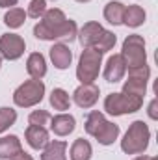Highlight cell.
<instances>
[{"instance_id":"1","label":"cell","mask_w":158,"mask_h":160,"mask_svg":"<svg viewBox=\"0 0 158 160\" xmlns=\"http://www.w3.org/2000/svg\"><path fill=\"white\" fill-rule=\"evenodd\" d=\"M77 22L67 19L65 13L58 8L45 11L41 21L34 26V36L41 41H71L77 38Z\"/></svg>"},{"instance_id":"2","label":"cell","mask_w":158,"mask_h":160,"mask_svg":"<svg viewBox=\"0 0 158 160\" xmlns=\"http://www.w3.org/2000/svg\"><path fill=\"white\" fill-rule=\"evenodd\" d=\"M151 130L145 121H134L121 140V149L126 155H141L149 147Z\"/></svg>"},{"instance_id":"3","label":"cell","mask_w":158,"mask_h":160,"mask_svg":"<svg viewBox=\"0 0 158 160\" xmlns=\"http://www.w3.org/2000/svg\"><path fill=\"white\" fill-rule=\"evenodd\" d=\"M143 106V97L130 95V93H110L104 99V110L110 116H125L134 114Z\"/></svg>"},{"instance_id":"4","label":"cell","mask_w":158,"mask_h":160,"mask_svg":"<svg viewBox=\"0 0 158 160\" xmlns=\"http://www.w3.org/2000/svg\"><path fill=\"white\" fill-rule=\"evenodd\" d=\"M45 97V84L43 80H26L13 91V102L19 108H32L39 104Z\"/></svg>"},{"instance_id":"5","label":"cell","mask_w":158,"mask_h":160,"mask_svg":"<svg viewBox=\"0 0 158 160\" xmlns=\"http://www.w3.org/2000/svg\"><path fill=\"white\" fill-rule=\"evenodd\" d=\"M101 65H102V54L93 48H84L77 65V78L82 84H93L101 73Z\"/></svg>"},{"instance_id":"6","label":"cell","mask_w":158,"mask_h":160,"mask_svg":"<svg viewBox=\"0 0 158 160\" xmlns=\"http://www.w3.org/2000/svg\"><path fill=\"white\" fill-rule=\"evenodd\" d=\"M121 58L126 65V69H134V67H141L147 63V52H145V39L138 34L128 36L123 41V50H121Z\"/></svg>"},{"instance_id":"7","label":"cell","mask_w":158,"mask_h":160,"mask_svg":"<svg viewBox=\"0 0 158 160\" xmlns=\"http://www.w3.org/2000/svg\"><path fill=\"white\" fill-rule=\"evenodd\" d=\"M128 71V78L123 84V93H130V95H138V97H145L147 91V82L151 77V69L149 65H141V67H134V69H126Z\"/></svg>"},{"instance_id":"8","label":"cell","mask_w":158,"mask_h":160,"mask_svg":"<svg viewBox=\"0 0 158 160\" xmlns=\"http://www.w3.org/2000/svg\"><path fill=\"white\" fill-rule=\"evenodd\" d=\"M24 50H26V43L19 34H4L0 38V56L2 58L15 62L24 54Z\"/></svg>"},{"instance_id":"9","label":"cell","mask_w":158,"mask_h":160,"mask_svg":"<svg viewBox=\"0 0 158 160\" xmlns=\"http://www.w3.org/2000/svg\"><path fill=\"white\" fill-rule=\"evenodd\" d=\"M99 95H101L99 86H95V84H80L75 89V93H73V101L77 102V106L87 110V108L97 104Z\"/></svg>"},{"instance_id":"10","label":"cell","mask_w":158,"mask_h":160,"mask_svg":"<svg viewBox=\"0 0 158 160\" xmlns=\"http://www.w3.org/2000/svg\"><path fill=\"white\" fill-rule=\"evenodd\" d=\"M102 34H104L102 24L91 21V22H86V24L80 28V32L77 36H78V41L84 48H93V47L99 43V39H101Z\"/></svg>"},{"instance_id":"11","label":"cell","mask_w":158,"mask_h":160,"mask_svg":"<svg viewBox=\"0 0 158 160\" xmlns=\"http://www.w3.org/2000/svg\"><path fill=\"white\" fill-rule=\"evenodd\" d=\"M125 73H126V65H125L121 54L110 56L108 62H106V65H104V78H106V82L116 84L119 80H123Z\"/></svg>"},{"instance_id":"12","label":"cell","mask_w":158,"mask_h":160,"mask_svg":"<svg viewBox=\"0 0 158 160\" xmlns=\"http://www.w3.org/2000/svg\"><path fill=\"white\" fill-rule=\"evenodd\" d=\"M48 54H50V60H52L54 67L60 69V71L67 69L71 65V62H73V52L65 43H54Z\"/></svg>"},{"instance_id":"13","label":"cell","mask_w":158,"mask_h":160,"mask_svg":"<svg viewBox=\"0 0 158 160\" xmlns=\"http://www.w3.org/2000/svg\"><path fill=\"white\" fill-rule=\"evenodd\" d=\"M24 138H26L28 145L36 151L45 149L47 143L50 142L48 140V130L45 127H39V125H28V128L24 130Z\"/></svg>"},{"instance_id":"14","label":"cell","mask_w":158,"mask_h":160,"mask_svg":"<svg viewBox=\"0 0 158 160\" xmlns=\"http://www.w3.org/2000/svg\"><path fill=\"white\" fill-rule=\"evenodd\" d=\"M77 128V119L71 116V114H58L54 118H50V130L56 134V136H69L73 130Z\"/></svg>"},{"instance_id":"15","label":"cell","mask_w":158,"mask_h":160,"mask_svg":"<svg viewBox=\"0 0 158 160\" xmlns=\"http://www.w3.org/2000/svg\"><path fill=\"white\" fill-rule=\"evenodd\" d=\"M21 151H22V143H21L19 136L9 134V136L0 138V158L2 160L13 158V157L19 155Z\"/></svg>"},{"instance_id":"16","label":"cell","mask_w":158,"mask_h":160,"mask_svg":"<svg viewBox=\"0 0 158 160\" xmlns=\"http://www.w3.org/2000/svg\"><path fill=\"white\" fill-rule=\"evenodd\" d=\"M26 71L32 78L41 80L47 75V62H45V56L41 52H32L26 60Z\"/></svg>"},{"instance_id":"17","label":"cell","mask_w":158,"mask_h":160,"mask_svg":"<svg viewBox=\"0 0 158 160\" xmlns=\"http://www.w3.org/2000/svg\"><path fill=\"white\" fill-rule=\"evenodd\" d=\"M145 19H147V13H145V9H143L141 6L132 4V6L125 8L123 24H126V26H130V28H138V26H141V24L145 22Z\"/></svg>"},{"instance_id":"18","label":"cell","mask_w":158,"mask_h":160,"mask_svg":"<svg viewBox=\"0 0 158 160\" xmlns=\"http://www.w3.org/2000/svg\"><path fill=\"white\" fill-rule=\"evenodd\" d=\"M65 149H67V143L63 140H54V142H48L41 160H67L65 157Z\"/></svg>"},{"instance_id":"19","label":"cell","mask_w":158,"mask_h":160,"mask_svg":"<svg viewBox=\"0 0 158 160\" xmlns=\"http://www.w3.org/2000/svg\"><path fill=\"white\" fill-rule=\"evenodd\" d=\"M119 136V125L116 123H112V121H106L104 125H102V128L93 136L101 145H112L116 140H117Z\"/></svg>"},{"instance_id":"20","label":"cell","mask_w":158,"mask_h":160,"mask_svg":"<svg viewBox=\"0 0 158 160\" xmlns=\"http://www.w3.org/2000/svg\"><path fill=\"white\" fill-rule=\"evenodd\" d=\"M123 15H125V4H121V2H108L104 6V19L110 24H114V26L123 24Z\"/></svg>"},{"instance_id":"21","label":"cell","mask_w":158,"mask_h":160,"mask_svg":"<svg viewBox=\"0 0 158 160\" xmlns=\"http://www.w3.org/2000/svg\"><path fill=\"white\" fill-rule=\"evenodd\" d=\"M91 155H93V147L84 138L75 140V143L71 145V160H91Z\"/></svg>"},{"instance_id":"22","label":"cell","mask_w":158,"mask_h":160,"mask_svg":"<svg viewBox=\"0 0 158 160\" xmlns=\"http://www.w3.org/2000/svg\"><path fill=\"white\" fill-rule=\"evenodd\" d=\"M48 101H50V106H52L54 110H58V112H65V110H69V106H71V97H69V93H67L65 89H62V88H54Z\"/></svg>"},{"instance_id":"23","label":"cell","mask_w":158,"mask_h":160,"mask_svg":"<svg viewBox=\"0 0 158 160\" xmlns=\"http://www.w3.org/2000/svg\"><path fill=\"white\" fill-rule=\"evenodd\" d=\"M104 123H106L104 114H102V112L93 110V112H89V114H87L86 123H84V128H86V132H87L89 136H95V134L102 128V125H104Z\"/></svg>"},{"instance_id":"24","label":"cell","mask_w":158,"mask_h":160,"mask_svg":"<svg viewBox=\"0 0 158 160\" xmlns=\"http://www.w3.org/2000/svg\"><path fill=\"white\" fill-rule=\"evenodd\" d=\"M26 21V11L21 8H9V11L4 15V24L9 28H21Z\"/></svg>"},{"instance_id":"25","label":"cell","mask_w":158,"mask_h":160,"mask_svg":"<svg viewBox=\"0 0 158 160\" xmlns=\"http://www.w3.org/2000/svg\"><path fill=\"white\" fill-rule=\"evenodd\" d=\"M116 41H117V38H116V34H114V32H108V30H104V34L101 36L99 43L93 47V50H97V52H101V54H104V52H110V50L114 48Z\"/></svg>"},{"instance_id":"26","label":"cell","mask_w":158,"mask_h":160,"mask_svg":"<svg viewBox=\"0 0 158 160\" xmlns=\"http://www.w3.org/2000/svg\"><path fill=\"white\" fill-rule=\"evenodd\" d=\"M15 121H17V110L7 108V106L0 108V134L4 130H7L9 127H13Z\"/></svg>"},{"instance_id":"27","label":"cell","mask_w":158,"mask_h":160,"mask_svg":"<svg viewBox=\"0 0 158 160\" xmlns=\"http://www.w3.org/2000/svg\"><path fill=\"white\" fill-rule=\"evenodd\" d=\"M47 11V0H32L28 4V9H26V17H32V19H39L45 15Z\"/></svg>"},{"instance_id":"28","label":"cell","mask_w":158,"mask_h":160,"mask_svg":"<svg viewBox=\"0 0 158 160\" xmlns=\"http://www.w3.org/2000/svg\"><path fill=\"white\" fill-rule=\"evenodd\" d=\"M28 123H30V125L45 127L47 123H50V114H48L47 110H34V112L28 116Z\"/></svg>"},{"instance_id":"29","label":"cell","mask_w":158,"mask_h":160,"mask_svg":"<svg viewBox=\"0 0 158 160\" xmlns=\"http://www.w3.org/2000/svg\"><path fill=\"white\" fill-rule=\"evenodd\" d=\"M156 108H158V101H156V99H153V101H151V104H149V118H151V119H158Z\"/></svg>"},{"instance_id":"30","label":"cell","mask_w":158,"mask_h":160,"mask_svg":"<svg viewBox=\"0 0 158 160\" xmlns=\"http://www.w3.org/2000/svg\"><path fill=\"white\" fill-rule=\"evenodd\" d=\"M9 160H34V158H32V155H28V153H24V151H21L19 155H15L13 158H9Z\"/></svg>"},{"instance_id":"31","label":"cell","mask_w":158,"mask_h":160,"mask_svg":"<svg viewBox=\"0 0 158 160\" xmlns=\"http://www.w3.org/2000/svg\"><path fill=\"white\" fill-rule=\"evenodd\" d=\"M19 0H0V8H13L17 6Z\"/></svg>"},{"instance_id":"32","label":"cell","mask_w":158,"mask_h":160,"mask_svg":"<svg viewBox=\"0 0 158 160\" xmlns=\"http://www.w3.org/2000/svg\"><path fill=\"white\" fill-rule=\"evenodd\" d=\"M134 160H156V157H145L143 155V157H136Z\"/></svg>"},{"instance_id":"33","label":"cell","mask_w":158,"mask_h":160,"mask_svg":"<svg viewBox=\"0 0 158 160\" xmlns=\"http://www.w3.org/2000/svg\"><path fill=\"white\" fill-rule=\"evenodd\" d=\"M77 2H80V4H86V2H91V0H77Z\"/></svg>"},{"instance_id":"34","label":"cell","mask_w":158,"mask_h":160,"mask_svg":"<svg viewBox=\"0 0 158 160\" xmlns=\"http://www.w3.org/2000/svg\"><path fill=\"white\" fill-rule=\"evenodd\" d=\"M0 67H2V56H0Z\"/></svg>"},{"instance_id":"35","label":"cell","mask_w":158,"mask_h":160,"mask_svg":"<svg viewBox=\"0 0 158 160\" xmlns=\"http://www.w3.org/2000/svg\"><path fill=\"white\" fill-rule=\"evenodd\" d=\"M52 2H54V0H52Z\"/></svg>"}]
</instances>
